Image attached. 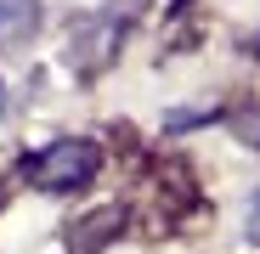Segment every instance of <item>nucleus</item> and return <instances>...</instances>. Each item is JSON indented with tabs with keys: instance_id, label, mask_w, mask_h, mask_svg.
I'll return each mask as SVG.
<instances>
[{
	"instance_id": "obj_1",
	"label": "nucleus",
	"mask_w": 260,
	"mask_h": 254,
	"mask_svg": "<svg viewBox=\"0 0 260 254\" xmlns=\"http://www.w3.org/2000/svg\"><path fill=\"white\" fill-rule=\"evenodd\" d=\"M96 164H102V153H96L91 141H51L46 153L28 164V181H34L40 192H68V187H85V181H91Z\"/></svg>"
},
{
	"instance_id": "obj_2",
	"label": "nucleus",
	"mask_w": 260,
	"mask_h": 254,
	"mask_svg": "<svg viewBox=\"0 0 260 254\" xmlns=\"http://www.w3.org/2000/svg\"><path fill=\"white\" fill-rule=\"evenodd\" d=\"M34 28H40V6L34 0H0V51L23 46Z\"/></svg>"
},
{
	"instance_id": "obj_3",
	"label": "nucleus",
	"mask_w": 260,
	"mask_h": 254,
	"mask_svg": "<svg viewBox=\"0 0 260 254\" xmlns=\"http://www.w3.org/2000/svg\"><path fill=\"white\" fill-rule=\"evenodd\" d=\"M119 34V23L108 17V23H96V28H85V34H74V62L79 68H102L108 57H113V46H108V40Z\"/></svg>"
},
{
	"instance_id": "obj_4",
	"label": "nucleus",
	"mask_w": 260,
	"mask_h": 254,
	"mask_svg": "<svg viewBox=\"0 0 260 254\" xmlns=\"http://www.w3.org/2000/svg\"><path fill=\"white\" fill-rule=\"evenodd\" d=\"M113 232H119V209H102V215H91V221H85V232H74V254H96Z\"/></svg>"
},
{
	"instance_id": "obj_5",
	"label": "nucleus",
	"mask_w": 260,
	"mask_h": 254,
	"mask_svg": "<svg viewBox=\"0 0 260 254\" xmlns=\"http://www.w3.org/2000/svg\"><path fill=\"white\" fill-rule=\"evenodd\" d=\"M232 130H238L243 141H254V147H260V107H254V102H243V107L232 113Z\"/></svg>"
},
{
	"instance_id": "obj_6",
	"label": "nucleus",
	"mask_w": 260,
	"mask_h": 254,
	"mask_svg": "<svg viewBox=\"0 0 260 254\" xmlns=\"http://www.w3.org/2000/svg\"><path fill=\"white\" fill-rule=\"evenodd\" d=\"M249 237H260V192H254V203H249Z\"/></svg>"
},
{
	"instance_id": "obj_7",
	"label": "nucleus",
	"mask_w": 260,
	"mask_h": 254,
	"mask_svg": "<svg viewBox=\"0 0 260 254\" xmlns=\"http://www.w3.org/2000/svg\"><path fill=\"white\" fill-rule=\"evenodd\" d=\"M0 113H6V85H0Z\"/></svg>"
}]
</instances>
